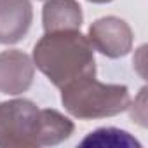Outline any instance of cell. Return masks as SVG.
I'll use <instances>...</instances> for the list:
<instances>
[{
  "mask_svg": "<svg viewBox=\"0 0 148 148\" xmlns=\"http://www.w3.org/2000/svg\"><path fill=\"white\" fill-rule=\"evenodd\" d=\"M42 23L45 33L80 30L84 23V12L77 0H45Z\"/></svg>",
  "mask_w": 148,
  "mask_h": 148,
  "instance_id": "cell-7",
  "label": "cell"
},
{
  "mask_svg": "<svg viewBox=\"0 0 148 148\" xmlns=\"http://www.w3.org/2000/svg\"><path fill=\"white\" fill-rule=\"evenodd\" d=\"M33 21L30 0H0V44H18Z\"/></svg>",
  "mask_w": 148,
  "mask_h": 148,
  "instance_id": "cell-6",
  "label": "cell"
},
{
  "mask_svg": "<svg viewBox=\"0 0 148 148\" xmlns=\"http://www.w3.org/2000/svg\"><path fill=\"white\" fill-rule=\"evenodd\" d=\"M82 145H96V146H108V145H113V146H141L129 132L125 131H120V129H113V127H106V129H98L94 132H91L84 141Z\"/></svg>",
  "mask_w": 148,
  "mask_h": 148,
  "instance_id": "cell-9",
  "label": "cell"
},
{
  "mask_svg": "<svg viewBox=\"0 0 148 148\" xmlns=\"http://www.w3.org/2000/svg\"><path fill=\"white\" fill-rule=\"evenodd\" d=\"M87 38L92 49L112 59L125 56L132 49L134 40L131 26L117 16H105L96 19L89 26Z\"/></svg>",
  "mask_w": 148,
  "mask_h": 148,
  "instance_id": "cell-4",
  "label": "cell"
},
{
  "mask_svg": "<svg viewBox=\"0 0 148 148\" xmlns=\"http://www.w3.org/2000/svg\"><path fill=\"white\" fill-rule=\"evenodd\" d=\"M73 131V124L68 117L59 113L58 110H40V124H38V146H54L68 139Z\"/></svg>",
  "mask_w": 148,
  "mask_h": 148,
  "instance_id": "cell-8",
  "label": "cell"
},
{
  "mask_svg": "<svg viewBox=\"0 0 148 148\" xmlns=\"http://www.w3.org/2000/svg\"><path fill=\"white\" fill-rule=\"evenodd\" d=\"M35 77L33 59L18 49L0 52V92L18 96L26 92Z\"/></svg>",
  "mask_w": 148,
  "mask_h": 148,
  "instance_id": "cell-5",
  "label": "cell"
},
{
  "mask_svg": "<svg viewBox=\"0 0 148 148\" xmlns=\"http://www.w3.org/2000/svg\"><path fill=\"white\" fill-rule=\"evenodd\" d=\"M40 108L30 99L0 101V148H38Z\"/></svg>",
  "mask_w": 148,
  "mask_h": 148,
  "instance_id": "cell-3",
  "label": "cell"
},
{
  "mask_svg": "<svg viewBox=\"0 0 148 148\" xmlns=\"http://www.w3.org/2000/svg\"><path fill=\"white\" fill-rule=\"evenodd\" d=\"M64 110L79 120L115 117L131 103L129 89L120 84H103L96 77L71 82L61 89Z\"/></svg>",
  "mask_w": 148,
  "mask_h": 148,
  "instance_id": "cell-2",
  "label": "cell"
},
{
  "mask_svg": "<svg viewBox=\"0 0 148 148\" xmlns=\"http://www.w3.org/2000/svg\"><path fill=\"white\" fill-rule=\"evenodd\" d=\"M89 2H92V4H110L113 0H89Z\"/></svg>",
  "mask_w": 148,
  "mask_h": 148,
  "instance_id": "cell-10",
  "label": "cell"
},
{
  "mask_svg": "<svg viewBox=\"0 0 148 148\" xmlns=\"http://www.w3.org/2000/svg\"><path fill=\"white\" fill-rule=\"evenodd\" d=\"M33 64L56 86L96 77V59L87 35L80 30L45 33L33 47Z\"/></svg>",
  "mask_w": 148,
  "mask_h": 148,
  "instance_id": "cell-1",
  "label": "cell"
}]
</instances>
